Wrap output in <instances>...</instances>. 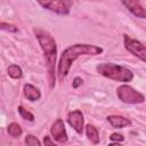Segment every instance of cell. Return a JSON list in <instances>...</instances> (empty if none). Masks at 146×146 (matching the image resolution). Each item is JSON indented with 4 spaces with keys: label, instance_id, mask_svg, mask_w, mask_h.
<instances>
[{
    "label": "cell",
    "instance_id": "1",
    "mask_svg": "<svg viewBox=\"0 0 146 146\" xmlns=\"http://www.w3.org/2000/svg\"><path fill=\"white\" fill-rule=\"evenodd\" d=\"M102 52H103V49L100 47L94 46V44L76 43V44L70 46L62 52L60 58H59V63H58L59 79H63L68 74L73 62L76 58H79L80 56H82V55H99Z\"/></svg>",
    "mask_w": 146,
    "mask_h": 146
},
{
    "label": "cell",
    "instance_id": "2",
    "mask_svg": "<svg viewBox=\"0 0 146 146\" xmlns=\"http://www.w3.org/2000/svg\"><path fill=\"white\" fill-rule=\"evenodd\" d=\"M34 33H35V36L39 41V44H40V47L44 54L46 60H47L50 87L52 88L55 86V64H56L57 46H56L54 38L48 32H46L41 29H35Z\"/></svg>",
    "mask_w": 146,
    "mask_h": 146
},
{
    "label": "cell",
    "instance_id": "3",
    "mask_svg": "<svg viewBox=\"0 0 146 146\" xmlns=\"http://www.w3.org/2000/svg\"><path fill=\"white\" fill-rule=\"evenodd\" d=\"M96 70L100 75L115 80V81H120V82H130L133 79V73L130 70H128L124 66L116 65L113 63L98 64Z\"/></svg>",
    "mask_w": 146,
    "mask_h": 146
},
{
    "label": "cell",
    "instance_id": "4",
    "mask_svg": "<svg viewBox=\"0 0 146 146\" xmlns=\"http://www.w3.org/2000/svg\"><path fill=\"white\" fill-rule=\"evenodd\" d=\"M116 91L120 100L127 104H141L145 100V97L143 94H140L139 91H137L136 89H133L128 84L120 86L116 89Z\"/></svg>",
    "mask_w": 146,
    "mask_h": 146
},
{
    "label": "cell",
    "instance_id": "5",
    "mask_svg": "<svg viewBox=\"0 0 146 146\" xmlns=\"http://www.w3.org/2000/svg\"><path fill=\"white\" fill-rule=\"evenodd\" d=\"M36 2L43 8L59 15L70 14L71 7L73 5V0H36Z\"/></svg>",
    "mask_w": 146,
    "mask_h": 146
},
{
    "label": "cell",
    "instance_id": "6",
    "mask_svg": "<svg viewBox=\"0 0 146 146\" xmlns=\"http://www.w3.org/2000/svg\"><path fill=\"white\" fill-rule=\"evenodd\" d=\"M123 40H124V47L125 49L131 52L132 55H135L136 57H138L139 59H141L143 62L146 63V47L139 42L138 40L132 39L131 36L124 34L123 35Z\"/></svg>",
    "mask_w": 146,
    "mask_h": 146
},
{
    "label": "cell",
    "instance_id": "7",
    "mask_svg": "<svg viewBox=\"0 0 146 146\" xmlns=\"http://www.w3.org/2000/svg\"><path fill=\"white\" fill-rule=\"evenodd\" d=\"M50 132L52 135V138L57 141V143H65L67 140V133H66V130H65V124H64V121L62 119H57L51 128H50Z\"/></svg>",
    "mask_w": 146,
    "mask_h": 146
},
{
    "label": "cell",
    "instance_id": "8",
    "mask_svg": "<svg viewBox=\"0 0 146 146\" xmlns=\"http://www.w3.org/2000/svg\"><path fill=\"white\" fill-rule=\"evenodd\" d=\"M67 122L78 133H82V131H83V114L81 111L75 110L73 112H70L67 115Z\"/></svg>",
    "mask_w": 146,
    "mask_h": 146
},
{
    "label": "cell",
    "instance_id": "9",
    "mask_svg": "<svg viewBox=\"0 0 146 146\" xmlns=\"http://www.w3.org/2000/svg\"><path fill=\"white\" fill-rule=\"evenodd\" d=\"M121 2L137 17L146 18V9L141 6L139 0H121Z\"/></svg>",
    "mask_w": 146,
    "mask_h": 146
},
{
    "label": "cell",
    "instance_id": "10",
    "mask_svg": "<svg viewBox=\"0 0 146 146\" xmlns=\"http://www.w3.org/2000/svg\"><path fill=\"white\" fill-rule=\"evenodd\" d=\"M107 121L113 128H123L131 125V121L122 115H110L107 116Z\"/></svg>",
    "mask_w": 146,
    "mask_h": 146
},
{
    "label": "cell",
    "instance_id": "11",
    "mask_svg": "<svg viewBox=\"0 0 146 146\" xmlns=\"http://www.w3.org/2000/svg\"><path fill=\"white\" fill-rule=\"evenodd\" d=\"M23 91H24V96H25L29 100H31V102L39 100V99H40V97H41V94H40L39 89H38V88H35L34 86L30 84V83L24 84Z\"/></svg>",
    "mask_w": 146,
    "mask_h": 146
},
{
    "label": "cell",
    "instance_id": "12",
    "mask_svg": "<svg viewBox=\"0 0 146 146\" xmlns=\"http://www.w3.org/2000/svg\"><path fill=\"white\" fill-rule=\"evenodd\" d=\"M86 133H87L88 139L91 143H94V144H98L99 143V132H98V130L94 125L88 124L86 127Z\"/></svg>",
    "mask_w": 146,
    "mask_h": 146
},
{
    "label": "cell",
    "instance_id": "13",
    "mask_svg": "<svg viewBox=\"0 0 146 146\" xmlns=\"http://www.w3.org/2000/svg\"><path fill=\"white\" fill-rule=\"evenodd\" d=\"M8 75L13 79H19L22 76V68L18 66V65H9L8 66Z\"/></svg>",
    "mask_w": 146,
    "mask_h": 146
},
{
    "label": "cell",
    "instance_id": "14",
    "mask_svg": "<svg viewBox=\"0 0 146 146\" xmlns=\"http://www.w3.org/2000/svg\"><path fill=\"white\" fill-rule=\"evenodd\" d=\"M7 130H8V133L11 137H19L22 135V128L19 127L18 123H15V122L10 123L7 128Z\"/></svg>",
    "mask_w": 146,
    "mask_h": 146
},
{
    "label": "cell",
    "instance_id": "15",
    "mask_svg": "<svg viewBox=\"0 0 146 146\" xmlns=\"http://www.w3.org/2000/svg\"><path fill=\"white\" fill-rule=\"evenodd\" d=\"M18 113L21 114V116L24 119V120H27V121H30V122H32V121H34V115L32 114V113H30L27 110H25L23 106H18Z\"/></svg>",
    "mask_w": 146,
    "mask_h": 146
},
{
    "label": "cell",
    "instance_id": "16",
    "mask_svg": "<svg viewBox=\"0 0 146 146\" xmlns=\"http://www.w3.org/2000/svg\"><path fill=\"white\" fill-rule=\"evenodd\" d=\"M25 143H26L27 145H30V146H40V145H41L40 140H39L36 137L32 136V135H27V136L25 137Z\"/></svg>",
    "mask_w": 146,
    "mask_h": 146
},
{
    "label": "cell",
    "instance_id": "17",
    "mask_svg": "<svg viewBox=\"0 0 146 146\" xmlns=\"http://www.w3.org/2000/svg\"><path fill=\"white\" fill-rule=\"evenodd\" d=\"M1 29L2 30H6V31H10V32H17V27L11 25V24H7L5 22L1 23Z\"/></svg>",
    "mask_w": 146,
    "mask_h": 146
},
{
    "label": "cell",
    "instance_id": "18",
    "mask_svg": "<svg viewBox=\"0 0 146 146\" xmlns=\"http://www.w3.org/2000/svg\"><path fill=\"white\" fill-rule=\"evenodd\" d=\"M110 139L112 140V141H123V136L122 135H120V133H116V132H114V133H112L111 136H110Z\"/></svg>",
    "mask_w": 146,
    "mask_h": 146
},
{
    "label": "cell",
    "instance_id": "19",
    "mask_svg": "<svg viewBox=\"0 0 146 146\" xmlns=\"http://www.w3.org/2000/svg\"><path fill=\"white\" fill-rule=\"evenodd\" d=\"M82 79L81 78H75L74 80H73V83H72V86H73V88H78V87H80L81 84H82Z\"/></svg>",
    "mask_w": 146,
    "mask_h": 146
},
{
    "label": "cell",
    "instance_id": "20",
    "mask_svg": "<svg viewBox=\"0 0 146 146\" xmlns=\"http://www.w3.org/2000/svg\"><path fill=\"white\" fill-rule=\"evenodd\" d=\"M43 144H44V145H54L55 143H54L52 140H50V138H49L48 136H46V137L43 138Z\"/></svg>",
    "mask_w": 146,
    "mask_h": 146
}]
</instances>
